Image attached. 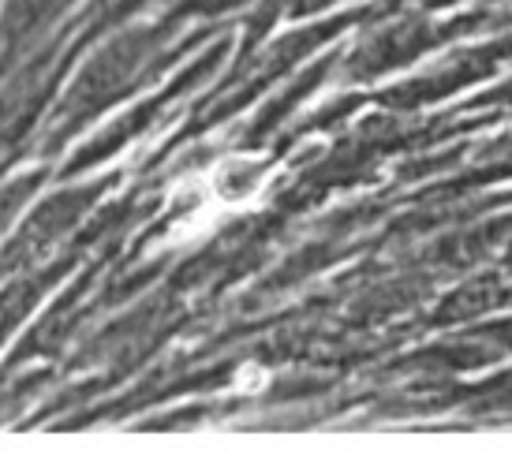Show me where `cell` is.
Segmentation results:
<instances>
[{"mask_svg": "<svg viewBox=\"0 0 512 463\" xmlns=\"http://www.w3.org/2000/svg\"><path fill=\"white\" fill-rule=\"evenodd\" d=\"M273 172H277V161L266 150H225L199 176L214 210L228 221L236 213H251L255 206H262V198L273 187Z\"/></svg>", "mask_w": 512, "mask_h": 463, "instance_id": "cell-1", "label": "cell"}]
</instances>
